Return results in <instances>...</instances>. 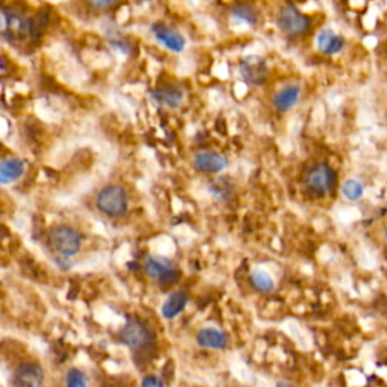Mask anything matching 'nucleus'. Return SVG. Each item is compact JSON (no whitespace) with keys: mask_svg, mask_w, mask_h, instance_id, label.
<instances>
[{"mask_svg":"<svg viewBox=\"0 0 387 387\" xmlns=\"http://www.w3.org/2000/svg\"><path fill=\"white\" fill-rule=\"evenodd\" d=\"M67 387H88V378L81 369L73 368L70 369L66 377Z\"/></svg>","mask_w":387,"mask_h":387,"instance_id":"24","label":"nucleus"},{"mask_svg":"<svg viewBox=\"0 0 387 387\" xmlns=\"http://www.w3.org/2000/svg\"><path fill=\"white\" fill-rule=\"evenodd\" d=\"M208 192L217 200H221V201L228 200L233 194L232 180L226 179V177H218L215 180H212L208 185Z\"/></svg>","mask_w":387,"mask_h":387,"instance_id":"19","label":"nucleus"},{"mask_svg":"<svg viewBox=\"0 0 387 387\" xmlns=\"http://www.w3.org/2000/svg\"><path fill=\"white\" fill-rule=\"evenodd\" d=\"M301 96V86L299 85H286L280 91L275 92L274 96V108L279 112H288L292 108H295Z\"/></svg>","mask_w":387,"mask_h":387,"instance_id":"13","label":"nucleus"},{"mask_svg":"<svg viewBox=\"0 0 387 387\" xmlns=\"http://www.w3.org/2000/svg\"><path fill=\"white\" fill-rule=\"evenodd\" d=\"M194 167L204 175H218L228 167V159L221 153L199 152L194 156Z\"/></svg>","mask_w":387,"mask_h":387,"instance_id":"11","label":"nucleus"},{"mask_svg":"<svg viewBox=\"0 0 387 387\" xmlns=\"http://www.w3.org/2000/svg\"><path fill=\"white\" fill-rule=\"evenodd\" d=\"M275 387H294V386H292V384L288 383V381H279L277 384H275Z\"/></svg>","mask_w":387,"mask_h":387,"instance_id":"32","label":"nucleus"},{"mask_svg":"<svg viewBox=\"0 0 387 387\" xmlns=\"http://www.w3.org/2000/svg\"><path fill=\"white\" fill-rule=\"evenodd\" d=\"M150 97L161 106L179 108L185 99V92L176 85H162L150 92Z\"/></svg>","mask_w":387,"mask_h":387,"instance_id":"12","label":"nucleus"},{"mask_svg":"<svg viewBox=\"0 0 387 387\" xmlns=\"http://www.w3.org/2000/svg\"><path fill=\"white\" fill-rule=\"evenodd\" d=\"M306 185L310 192L317 195H326L333 191L336 185V172L326 162L313 165L306 175Z\"/></svg>","mask_w":387,"mask_h":387,"instance_id":"6","label":"nucleus"},{"mask_svg":"<svg viewBox=\"0 0 387 387\" xmlns=\"http://www.w3.org/2000/svg\"><path fill=\"white\" fill-rule=\"evenodd\" d=\"M317 44L318 49L324 54L331 57V54H337L339 52H342L345 47V38L331 29H322L317 37Z\"/></svg>","mask_w":387,"mask_h":387,"instance_id":"14","label":"nucleus"},{"mask_svg":"<svg viewBox=\"0 0 387 387\" xmlns=\"http://www.w3.org/2000/svg\"><path fill=\"white\" fill-rule=\"evenodd\" d=\"M197 342L208 350H224L227 346V336L223 331L213 327L201 328L197 335Z\"/></svg>","mask_w":387,"mask_h":387,"instance_id":"16","label":"nucleus"},{"mask_svg":"<svg viewBox=\"0 0 387 387\" xmlns=\"http://www.w3.org/2000/svg\"><path fill=\"white\" fill-rule=\"evenodd\" d=\"M281 328H283L284 331H286V335H288L289 337L294 339V341H295L299 346H301V348H304V350H309V348H310L312 339H310L309 333H307V331H306L301 326H299L298 322L292 321V319H288V321H284V322H283Z\"/></svg>","mask_w":387,"mask_h":387,"instance_id":"18","label":"nucleus"},{"mask_svg":"<svg viewBox=\"0 0 387 387\" xmlns=\"http://www.w3.org/2000/svg\"><path fill=\"white\" fill-rule=\"evenodd\" d=\"M44 369L34 361H25L14 370L12 381L15 387H43Z\"/></svg>","mask_w":387,"mask_h":387,"instance_id":"9","label":"nucleus"},{"mask_svg":"<svg viewBox=\"0 0 387 387\" xmlns=\"http://www.w3.org/2000/svg\"><path fill=\"white\" fill-rule=\"evenodd\" d=\"M230 370H232V374H233L236 378H238V380H241V381H244V383H251L252 374L250 373V369L247 368L246 363H242V361H239V360L232 361Z\"/></svg>","mask_w":387,"mask_h":387,"instance_id":"26","label":"nucleus"},{"mask_svg":"<svg viewBox=\"0 0 387 387\" xmlns=\"http://www.w3.org/2000/svg\"><path fill=\"white\" fill-rule=\"evenodd\" d=\"M50 247L61 257H73L82 248V236L73 227L57 226L49 233Z\"/></svg>","mask_w":387,"mask_h":387,"instance_id":"3","label":"nucleus"},{"mask_svg":"<svg viewBox=\"0 0 387 387\" xmlns=\"http://www.w3.org/2000/svg\"><path fill=\"white\" fill-rule=\"evenodd\" d=\"M152 247L156 255L165 256V257H168L172 255V252H175V242H172L168 236H161V238L155 239L152 242Z\"/></svg>","mask_w":387,"mask_h":387,"instance_id":"23","label":"nucleus"},{"mask_svg":"<svg viewBox=\"0 0 387 387\" xmlns=\"http://www.w3.org/2000/svg\"><path fill=\"white\" fill-rule=\"evenodd\" d=\"M144 266L148 277H152L153 280L163 284L175 283L179 277V272L175 265H172L171 260L165 256H159V255L148 256L146 259Z\"/></svg>","mask_w":387,"mask_h":387,"instance_id":"8","label":"nucleus"},{"mask_svg":"<svg viewBox=\"0 0 387 387\" xmlns=\"http://www.w3.org/2000/svg\"><path fill=\"white\" fill-rule=\"evenodd\" d=\"M142 2H150V0H142Z\"/></svg>","mask_w":387,"mask_h":387,"instance_id":"34","label":"nucleus"},{"mask_svg":"<svg viewBox=\"0 0 387 387\" xmlns=\"http://www.w3.org/2000/svg\"><path fill=\"white\" fill-rule=\"evenodd\" d=\"M88 3L91 5V8L99 11H105V10H110V8L117 6L120 3V0H88Z\"/></svg>","mask_w":387,"mask_h":387,"instance_id":"28","label":"nucleus"},{"mask_svg":"<svg viewBox=\"0 0 387 387\" xmlns=\"http://www.w3.org/2000/svg\"><path fill=\"white\" fill-rule=\"evenodd\" d=\"M342 194L346 200L350 201H357L360 200L363 194H365V186L360 180H355V179H348L342 185Z\"/></svg>","mask_w":387,"mask_h":387,"instance_id":"22","label":"nucleus"},{"mask_svg":"<svg viewBox=\"0 0 387 387\" xmlns=\"http://www.w3.org/2000/svg\"><path fill=\"white\" fill-rule=\"evenodd\" d=\"M232 15L238 21L247 23L250 26H255L259 20V14L256 11V8L251 6L250 3H238L236 6H233Z\"/></svg>","mask_w":387,"mask_h":387,"instance_id":"21","label":"nucleus"},{"mask_svg":"<svg viewBox=\"0 0 387 387\" xmlns=\"http://www.w3.org/2000/svg\"><path fill=\"white\" fill-rule=\"evenodd\" d=\"M346 378H348L350 386L360 387L365 384V375L359 373V370H350V373H346Z\"/></svg>","mask_w":387,"mask_h":387,"instance_id":"29","label":"nucleus"},{"mask_svg":"<svg viewBox=\"0 0 387 387\" xmlns=\"http://www.w3.org/2000/svg\"><path fill=\"white\" fill-rule=\"evenodd\" d=\"M188 304V295L185 292H175L171 294L165 303L162 304V317L165 319H175L179 315L183 312V309Z\"/></svg>","mask_w":387,"mask_h":387,"instance_id":"17","label":"nucleus"},{"mask_svg":"<svg viewBox=\"0 0 387 387\" xmlns=\"http://www.w3.org/2000/svg\"><path fill=\"white\" fill-rule=\"evenodd\" d=\"M277 25L286 37L299 38L309 32L312 28V20L299 11L294 3H286L277 15Z\"/></svg>","mask_w":387,"mask_h":387,"instance_id":"2","label":"nucleus"},{"mask_svg":"<svg viewBox=\"0 0 387 387\" xmlns=\"http://www.w3.org/2000/svg\"><path fill=\"white\" fill-rule=\"evenodd\" d=\"M250 280H251L252 286H255L259 292H264V294L274 290V288H275V281L272 279V275L265 270H260V268L251 271Z\"/></svg>","mask_w":387,"mask_h":387,"instance_id":"20","label":"nucleus"},{"mask_svg":"<svg viewBox=\"0 0 387 387\" xmlns=\"http://www.w3.org/2000/svg\"><path fill=\"white\" fill-rule=\"evenodd\" d=\"M153 341L152 330L138 319L128 321L120 331V342L132 351H144L150 345H153Z\"/></svg>","mask_w":387,"mask_h":387,"instance_id":"4","label":"nucleus"},{"mask_svg":"<svg viewBox=\"0 0 387 387\" xmlns=\"http://www.w3.org/2000/svg\"><path fill=\"white\" fill-rule=\"evenodd\" d=\"M97 209L109 218L124 217L129 209L128 191L120 185L105 186L97 195Z\"/></svg>","mask_w":387,"mask_h":387,"instance_id":"1","label":"nucleus"},{"mask_svg":"<svg viewBox=\"0 0 387 387\" xmlns=\"http://www.w3.org/2000/svg\"><path fill=\"white\" fill-rule=\"evenodd\" d=\"M384 238H386V241H387V230H386V235H384Z\"/></svg>","mask_w":387,"mask_h":387,"instance_id":"33","label":"nucleus"},{"mask_svg":"<svg viewBox=\"0 0 387 387\" xmlns=\"http://www.w3.org/2000/svg\"><path fill=\"white\" fill-rule=\"evenodd\" d=\"M46 25H47L46 14H39V15H35V17H30L29 19V37H32L34 39L41 37Z\"/></svg>","mask_w":387,"mask_h":387,"instance_id":"25","label":"nucleus"},{"mask_svg":"<svg viewBox=\"0 0 387 387\" xmlns=\"http://www.w3.org/2000/svg\"><path fill=\"white\" fill-rule=\"evenodd\" d=\"M141 387H165V384L155 375H147L142 378Z\"/></svg>","mask_w":387,"mask_h":387,"instance_id":"30","label":"nucleus"},{"mask_svg":"<svg viewBox=\"0 0 387 387\" xmlns=\"http://www.w3.org/2000/svg\"><path fill=\"white\" fill-rule=\"evenodd\" d=\"M26 171V162L19 157H8L0 165V183L10 185L19 180Z\"/></svg>","mask_w":387,"mask_h":387,"instance_id":"15","label":"nucleus"},{"mask_svg":"<svg viewBox=\"0 0 387 387\" xmlns=\"http://www.w3.org/2000/svg\"><path fill=\"white\" fill-rule=\"evenodd\" d=\"M239 75L248 85H264L268 79V64L259 54H247L239 62Z\"/></svg>","mask_w":387,"mask_h":387,"instance_id":"7","label":"nucleus"},{"mask_svg":"<svg viewBox=\"0 0 387 387\" xmlns=\"http://www.w3.org/2000/svg\"><path fill=\"white\" fill-rule=\"evenodd\" d=\"M337 217H339V219L342 221V223L351 224V223H354L355 219H359L360 213H359L357 209H342V210H339Z\"/></svg>","mask_w":387,"mask_h":387,"instance_id":"27","label":"nucleus"},{"mask_svg":"<svg viewBox=\"0 0 387 387\" xmlns=\"http://www.w3.org/2000/svg\"><path fill=\"white\" fill-rule=\"evenodd\" d=\"M0 34L11 43L29 37V19L10 6H3L0 12Z\"/></svg>","mask_w":387,"mask_h":387,"instance_id":"5","label":"nucleus"},{"mask_svg":"<svg viewBox=\"0 0 387 387\" xmlns=\"http://www.w3.org/2000/svg\"><path fill=\"white\" fill-rule=\"evenodd\" d=\"M378 374H380V377H383L384 380L387 381V368H380V370H378Z\"/></svg>","mask_w":387,"mask_h":387,"instance_id":"31","label":"nucleus"},{"mask_svg":"<svg viewBox=\"0 0 387 387\" xmlns=\"http://www.w3.org/2000/svg\"><path fill=\"white\" fill-rule=\"evenodd\" d=\"M152 32L156 38V41H159L165 49L175 53H181L185 50L186 39L175 28L163 25V23H153Z\"/></svg>","mask_w":387,"mask_h":387,"instance_id":"10","label":"nucleus"}]
</instances>
